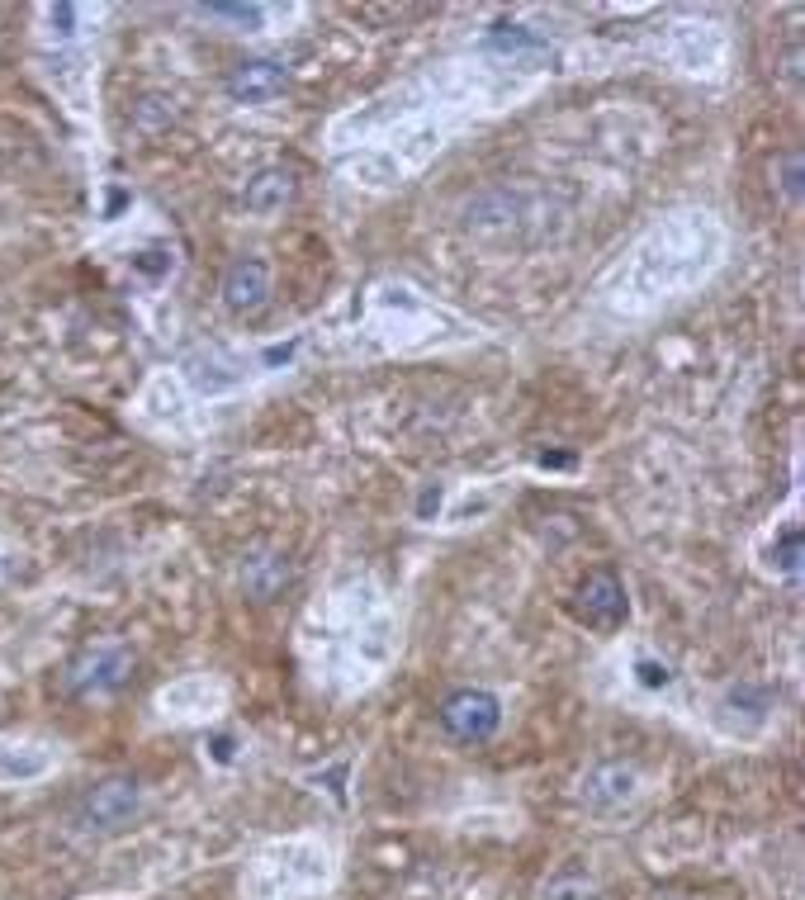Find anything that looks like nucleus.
Wrapping results in <instances>:
<instances>
[{
	"mask_svg": "<svg viewBox=\"0 0 805 900\" xmlns=\"http://www.w3.org/2000/svg\"><path fill=\"white\" fill-rule=\"evenodd\" d=\"M143 810V787L138 777H105L95 782L81 806H76V825L90 829V834H114V829L133 825V815Z\"/></svg>",
	"mask_w": 805,
	"mask_h": 900,
	"instance_id": "obj_1",
	"label": "nucleus"
},
{
	"mask_svg": "<svg viewBox=\"0 0 805 900\" xmlns=\"http://www.w3.org/2000/svg\"><path fill=\"white\" fill-rule=\"evenodd\" d=\"M441 725H446V735L465 739V744H483V739L498 735L502 725V702L493 692H483V687H460V692H450L446 702H441Z\"/></svg>",
	"mask_w": 805,
	"mask_h": 900,
	"instance_id": "obj_2",
	"label": "nucleus"
},
{
	"mask_svg": "<svg viewBox=\"0 0 805 900\" xmlns=\"http://www.w3.org/2000/svg\"><path fill=\"white\" fill-rule=\"evenodd\" d=\"M573 616L592 630H616L626 621V588H621V578L611 569H592L578 583V593H573Z\"/></svg>",
	"mask_w": 805,
	"mask_h": 900,
	"instance_id": "obj_3",
	"label": "nucleus"
},
{
	"mask_svg": "<svg viewBox=\"0 0 805 900\" xmlns=\"http://www.w3.org/2000/svg\"><path fill=\"white\" fill-rule=\"evenodd\" d=\"M133 668V654L124 645H90L81 649L67 668V687L81 692V697H95V692H114V687L128 678Z\"/></svg>",
	"mask_w": 805,
	"mask_h": 900,
	"instance_id": "obj_4",
	"label": "nucleus"
},
{
	"mask_svg": "<svg viewBox=\"0 0 805 900\" xmlns=\"http://www.w3.org/2000/svg\"><path fill=\"white\" fill-rule=\"evenodd\" d=\"M223 304L233 313H261L270 304V266L261 256H237L223 275Z\"/></svg>",
	"mask_w": 805,
	"mask_h": 900,
	"instance_id": "obj_5",
	"label": "nucleus"
},
{
	"mask_svg": "<svg viewBox=\"0 0 805 900\" xmlns=\"http://www.w3.org/2000/svg\"><path fill=\"white\" fill-rule=\"evenodd\" d=\"M223 90L233 95L237 105H266L285 90V67L280 62H266V57H251V62H237L233 72L223 76Z\"/></svg>",
	"mask_w": 805,
	"mask_h": 900,
	"instance_id": "obj_6",
	"label": "nucleus"
},
{
	"mask_svg": "<svg viewBox=\"0 0 805 900\" xmlns=\"http://www.w3.org/2000/svg\"><path fill=\"white\" fill-rule=\"evenodd\" d=\"M635 787H640V773H635L630 763H597V768L583 777L578 801L588 810H616L635 796Z\"/></svg>",
	"mask_w": 805,
	"mask_h": 900,
	"instance_id": "obj_7",
	"label": "nucleus"
},
{
	"mask_svg": "<svg viewBox=\"0 0 805 900\" xmlns=\"http://www.w3.org/2000/svg\"><path fill=\"white\" fill-rule=\"evenodd\" d=\"M289 199H294V176H289L285 166H266V171H256L247 180V190H242V204H247V214H280Z\"/></svg>",
	"mask_w": 805,
	"mask_h": 900,
	"instance_id": "obj_8",
	"label": "nucleus"
},
{
	"mask_svg": "<svg viewBox=\"0 0 805 900\" xmlns=\"http://www.w3.org/2000/svg\"><path fill=\"white\" fill-rule=\"evenodd\" d=\"M289 583V559L285 555H251L242 564V588H247L256 602H270L280 597Z\"/></svg>",
	"mask_w": 805,
	"mask_h": 900,
	"instance_id": "obj_9",
	"label": "nucleus"
},
{
	"mask_svg": "<svg viewBox=\"0 0 805 900\" xmlns=\"http://www.w3.org/2000/svg\"><path fill=\"white\" fill-rule=\"evenodd\" d=\"M540 900H602V891L588 872H559L540 886Z\"/></svg>",
	"mask_w": 805,
	"mask_h": 900,
	"instance_id": "obj_10",
	"label": "nucleus"
},
{
	"mask_svg": "<svg viewBox=\"0 0 805 900\" xmlns=\"http://www.w3.org/2000/svg\"><path fill=\"white\" fill-rule=\"evenodd\" d=\"M204 15H209V19H233V24L256 29V24H261V5H209Z\"/></svg>",
	"mask_w": 805,
	"mask_h": 900,
	"instance_id": "obj_11",
	"label": "nucleus"
},
{
	"mask_svg": "<svg viewBox=\"0 0 805 900\" xmlns=\"http://www.w3.org/2000/svg\"><path fill=\"white\" fill-rule=\"evenodd\" d=\"M171 105H176V100H161V95H147L143 105L133 109V124L152 133V114H157V119H171V114H176V109H171Z\"/></svg>",
	"mask_w": 805,
	"mask_h": 900,
	"instance_id": "obj_12",
	"label": "nucleus"
},
{
	"mask_svg": "<svg viewBox=\"0 0 805 900\" xmlns=\"http://www.w3.org/2000/svg\"><path fill=\"white\" fill-rule=\"evenodd\" d=\"M782 190H787L791 204L801 199V152H787V157H782Z\"/></svg>",
	"mask_w": 805,
	"mask_h": 900,
	"instance_id": "obj_13",
	"label": "nucleus"
},
{
	"mask_svg": "<svg viewBox=\"0 0 805 900\" xmlns=\"http://www.w3.org/2000/svg\"><path fill=\"white\" fill-rule=\"evenodd\" d=\"M640 673H644V683H649V687L668 683V668H659V664H640Z\"/></svg>",
	"mask_w": 805,
	"mask_h": 900,
	"instance_id": "obj_14",
	"label": "nucleus"
}]
</instances>
